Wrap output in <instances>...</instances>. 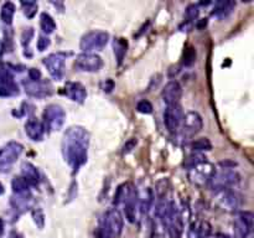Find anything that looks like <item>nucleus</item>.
<instances>
[{"label": "nucleus", "mask_w": 254, "mask_h": 238, "mask_svg": "<svg viewBox=\"0 0 254 238\" xmlns=\"http://www.w3.org/2000/svg\"><path fill=\"white\" fill-rule=\"evenodd\" d=\"M239 180H241V178L234 170H232V169H221L218 171H214L209 185L214 192L227 190V189L234 190V188L238 185Z\"/></svg>", "instance_id": "3"}, {"label": "nucleus", "mask_w": 254, "mask_h": 238, "mask_svg": "<svg viewBox=\"0 0 254 238\" xmlns=\"http://www.w3.org/2000/svg\"><path fill=\"white\" fill-rule=\"evenodd\" d=\"M124 206V213H126V218L130 223H134L136 221V211L139 207V193L134 189L126 201L123 202Z\"/></svg>", "instance_id": "19"}, {"label": "nucleus", "mask_w": 254, "mask_h": 238, "mask_svg": "<svg viewBox=\"0 0 254 238\" xmlns=\"http://www.w3.org/2000/svg\"><path fill=\"white\" fill-rule=\"evenodd\" d=\"M4 193V186L1 185V183H0V195H3Z\"/></svg>", "instance_id": "43"}, {"label": "nucleus", "mask_w": 254, "mask_h": 238, "mask_svg": "<svg viewBox=\"0 0 254 238\" xmlns=\"http://www.w3.org/2000/svg\"><path fill=\"white\" fill-rule=\"evenodd\" d=\"M43 127L50 132H57L62 129L66 122V112L58 104H48L42 113Z\"/></svg>", "instance_id": "7"}, {"label": "nucleus", "mask_w": 254, "mask_h": 238, "mask_svg": "<svg viewBox=\"0 0 254 238\" xmlns=\"http://www.w3.org/2000/svg\"><path fill=\"white\" fill-rule=\"evenodd\" d=\"M195 61H196V51H195V48H192V46H189V48L184 51V56H182V65L191 66Z\"/></svg>", "instance_id": "32"}, {"label": "nucleus", "mask_w": 254, "mask_h": 238, "mask_svg": "<svg viewBox=\"0 0 254 238\" xmlns=\"http://www.w3.org/2000/svg\"><path fill=\"white\" fill-rule=\"evenodd\" d=\"M24 146L18 142H9L0 149V173H8L23 154Z\"/></svg>", "instance_id": "6"}, {"label": "nucleus", "mask_w": 254, "mask_h": 238, "mask_svg": "<svg viewBox=\"0 0 254 238\" xmlns=\"http://www.w3.org/2000/svg\"><path fill=\"white\" fill-rule=\"evenodd\" d=\"M33 218L34 222L36 223L39 228H43V225H45V216H43V212L41 208H34L33 211Z\"/></svg>", "instance_id": "36"}, {"label": "nucleus", "mask_w": 254, "mask_h": 238, "mask_svg": "<svg viewBox=\"0 0 254 238\" xmlns=\"http://www.w3.org/2000/svg\"><path fill=\"white\" fill-rule=\"evenodd\" d=\"M124 220L118 208H111L102 220L101 227L97 231L98 238H119L123 232Z\"/></svg>", "instance_id": "2"}, {"label": "nucleus", "mask_w": 254, "mask_h": 238, "mask_svg": "<svg viewBox=\"0 0 254 238\" xmlns=\"http://www.w3.org/2000/svg\"><path fill=\"white\" fill-rule=\"evenodd\" d=\"M42 75H41L39 68H30L29 70V80L30 81H40Z\"/></svg>", "instance_id": "38"}, {"label": "nucleus", "mask_w": 254, "mask_h": 238, "mask_svg": "<svg viewBox=\"0 0 254 238\" xmlns=\"http://www.w3.org/2000/svg\"><path fill=\"white\" fill-rule=\"evenodd\" d=\"M102 66L103 60L96 53L82 52L75 60V68L82 72H98Z\"/></svg>", "instance_id": "10"}, {"label": "nucleus", "mask_w": 254, "mask_h": 238, "mask_svg": "<svg viewBox=\"0 0 254 238\" xmlns=\"http://www.w3.org/2000/svg\"><path fill=\"white\" fill-rule=\"evenodd\" d=\"M21 178L26 181V183L31 186H38L40 183V174L39 170L36 169L35 165H33L31 163H23L21 165Z\"/></svg>", "instance_id": "20"}, {"label": "nucleus", "mask_w": 254, "mask_h": 238, "mask_svg": "<svg viewBox=\"0 0 254 238\" xmlns=\"http://www.w3.org/2000/svg\"><path fill=\"white\" fill-rule=\"evenodd\" d=\"M19 88L18 85L14 82L13 77L0 78V97H11L18 95Z\"/></svg>", "instance_id": "22"}, {"label": "nucleus", "mask_w": 254, "mask_h": 238, "mask_svg": "<svg viewBox=\"0 0 254 238\" xmlns=\"http://www.w3.org/2000/svg\"><path fill=\"white\" fill-rule=\"evenodd\" d=\"M185 218L181 210L174 201H169L168 215H166V230L172 238H181L184 232Z\"/></svg>", "instance_id": "4"}, {"label": "nucleus", "mask_w": 254, "mask_h": 238, "mask_svg": "<svg viewBox=\"0 0 254 238\" xmlns=\"http://www.w3.org/2000/svg\"><path fill=\"white\" fill-rule=\"evenodd\" d=\"M153 104L149 102L148 99H141L140 102H138L136 104V110L141 114H151L153 113Z\"/></svg>", "instance_id": "34"}, {"label": "nucleus", "mask_w": 254, "mask_h": 238, "mask_svg": "<svg viewBox=\"0 0 254 238\" xmlns=\"http://www.w3.org/2000/svg\"><path fill=\"white\" fill-rule=\"evenodd\" d=\"M202 161H206V156L202 155V154L200 153H194L185 160L184 166L187 169H191L194 168V166H196L197 164L202 163Z\"/></svg>", "instance_id": "30"}, {"label": "nucleus", "mask_w": 254, "mask_h": 238, "mask_svg": "<svg viewBox=\"0 0 254 238\" xmlns=\"http://www.w3.org/2000/svg\"><path fill=\"white\" fill-rule=\"evenodd\" d=\"M24 90L26 95L35 98H46L52 95L53 87L48 81H24Z\"/></svg>", "instance_id": "12"}, {"label": "nucleus", "mask_w": 254, "mask_h": 238, "mask_svg": "<svg viewBox=\"0 0 254 238\" xmlns=\"http://www.w3.org/2000/svg\"><path fill=\"white\" fill-rule=\"evenodd\" d=\"M31 195H14L11 198V205L15 208L16 211H20V212H25L26 210L31 207Z\"/></svg>", "instance_id": "24"}, {"label": "nucleus", "mask_w": 254, "mask_h": 238, "mask_svg": "<svg viewBox=\"0 0 254 238\" xmlns=\"http://www.w3.org/2000/svg\"><path fill=\"white\" fill-rule=\"evenodd\" d=\"M1 53H3V44L0 43V56H1Z\"/></svg>", "instance_id": "44"}, {"label": "nucleus", "mask_w": 254, "mask_h": 238, "mask_svg": "<svg viewBox=\"0 0 254 238\" xmlns=\"http://www.w3.org/2000/svg\"><path fill=\"white\" fill-rule=\"evenodd\" d=\"M50 44H51V41L47 36H40L38 40V50L42 52V51H45L46 48H48Z\"/></svg>", "instance_id": "37"}, {"label": "nucleus", "mask_w": 254, "mask_h": 238, "mask_svg": "<svg viewBox=\"0 0 254 238\" xmlns=\"http://www.w3.org/2000/svg\"><path fill=\"white\" fill-rule=\"evenodd\" d=\"M204 128V121L202 117L197 112H189L184 114L181 121L180 129H182V133L186 137H194L201 132Z\"/></svg>", "instance_id": "14"}, {"label": "nucleus", "mask_w": 254, "mask_h": 238, "mask_svg": "<svg viewBox=\"0 0 254 238\" xmlns=\"http://www.w3.org/2000/svg\"><path fill=\"white\" fill-rule=\"evenodd\" d=\"M101 86H102V90H103L106 93L112 92V91L114 90V82L111 80V78H108V80H106L104 82H102Z\"/></svg>", "instance_id": "40"}, {"label": "nucleus", "mask_w": 254, "mask_h": 238, "mask_svg": "<svg viewBox=\"0 0 254 238\" xmlns=\"http://www.w3.org/2000/svg\"><path fill=\"white\" fill-rule=\"evenodd\" d=\"M109 35L108 33L102 30H93L89 33L85 34L81 39L80 48L83 52L93 53L94 51H101L102 48H106L108 44Z\"/></svg>", "instance_id": "5"}, {"label": "nucleus", "mask_w": 254, "mask_h": 238, "mask_svg": "<svg viewBox=\"0 0 254 238\" xmlns=\"http://www.w3.org/2000/svg\"><path fill=\"white\" fill-rule=\"evenodd\" d=\"M10 238H21L20 236L18 235V233H15V232H13L11 233V236H10Z\"/></svg>", "instance_id": "42"}, {"label": "nucleus", "mask_w": 254, "mask_h": 238, "mask_svg": "<svg viewBox=\"0 0 254 238\" xmlns=\"http://www.w3.org/2000/svg\"><path fill=\"white\" fill-rule=\"evenodd\" d=\"M21 8H23L26 18L31 19L35 16L36 11H38V3H35V1H21Z\"/></svg>", "instance_id": "31"}, {"label": "nucleus", "mask_w": 254, "mask_h": 238, "mask_svg": "<svg viewBox=\"0 0 254 238\" xmlns=\"http://www.w3.org/2000/svg\"><path fill=\"white\" fill-rule=\"evenodd\" d=\"M15 5H14L13 3H10V1H6V3L3 4V6H1V11H0V18H1V20H3L4 24H6V25H10L11 23H13V19H14V15H15Z\"/></svg>", "instance_id": "27"}, {"label": "nucleus", "mask_w": 254, "mask_h": 238, "mask_svg": "<svg viewBox=\"0 0 254 238\" xmlns=\"http://www.w3.org/2000/svg\"><path fill=\"white\" fill-rule=\"evenodd\" d=\"M191 148L196 153H200V151H210L212 150V144L209 138H200L192 142Z\"/></svg>", "instance_id": "29"}, {"label": "nucleus", "mask_w": 254, "mask_h": 238, "mask_svg": "<svg viewBox=\"0 0 254 238\" xmlns=\"http://www.w3.org/2000/svg\"><path fill=\"white\" fill-rule=\"evenodd\" d=\"M234 8H236V1H231V0L217 1L212 10V15L216 16L217 19H226L233 13Z\"/></svg>", "instance_id": "21"}, {"label": "nucleus", "mask_w": 254, "mask_h": 238, "mask_svg": "<svg viewBox=\"0 0 254 238\" xmlns=\"http://www.w3.org/2000/svg\"><path fill=\"white\" fill-rule=\"evenodd\" d=\"M65 95L70 98L71 100L77 103H83L87 98V90L86 87L80 82H67L63 88Z\"/></svg>", "instance_id": "18"}, {"label": "nucleus", "mask_w": 254, "mask_h": 238, "mask_svg": "<svg viewBox=\"0 0 254 238\" xmlns=\"http://www.w3.org/2000/svg\"><path fill=\"white\" fill-rule=\"evenodd\" d=\"M134 190V186L131 184L126 183L122 184L121 186H118L116 191V195H114V200H113V205L118 206V205H123V202L126 201V198L128 197L129 193Z\"/></svg>", "instance_id": "25"}, {"label": "nucleus", "mask_w": 254, "mask_h": 238, "mask_svg": "<svg viewBox=\"0 0 254 238\" xmlns=\"http://www.w3.org/2000/svg\"><path fill=\"white\" fill-rule=\"evenodd\" d=\"M34 35H35V33H34L33 28H28L23 31V34H21V44H23L24 48H29Z\"/></svg>", "instance_id": "35"}, {"label": "nucleus", "mask_w": 254, "mask_h": 238, "mask_svg": "<svg viewBox=\"0 0 254 238\" xmlns=\"http://www.w3.org/2000/svg\"><path fill=\"white\" fill-rule=\"evenodd\" d=\"M4 231H5V223H4L3 218H0V237L4 235Z\"/></svg>", "instance_id": "41"}, {"label": "nucleus", "mask_w": 254, "mask_h": 238, "mask_svg": "<svg viewBox=\"0 0 254 238\" xmlns=\"http://www.w3.org/2000/svg\"><path fill=\"white\" fill-rule=\"evenodd\" d=\"M181 95H182V87L177 81H170L169 83H166L163 92H161V98H163L166 107H169V105L180 104Z\"/></svg>", "instance_id": "16"}, {"label": "nucleus", "mask_w": 254, "mask_h": 238, "mask_svg": "<svg viewBox=\"0 0 254 238\" xmlns=\"http://www.w3.org/2000/svg\"><path fill=\"white\" fill-rule=\"evenodd\" d=\"M113 50L117 62H118V65H121V63L123 62L124 57H126L127 50H128V41H127V39H116V40L113 41Z\"/></svg>", "instance_id": "23"}, {"label": "nucleus", "mask_w": 254, "mask_h": 238, "mask_svg": "<svg viewBox=\"0 0 254 238\" xmlns=\"http://www.w3.org/2000/svg\"><path fill=\"white\" fill-rule=\"evenodd\" d=\"M40 26L41 30L45 34H52L56 30V23L52 16L47 13H42L40 15Z\"/></svg>", "instance_id": "28"}, {"label": "nucleus", "mask_w": 254, "mask_h": 238, "mask_svg": "<svg viewBox=\"0 0 254 238\" xmlns=\"http://www.w3.org/2000/svg\"><path fill=\"white\" fill-rule=\"evenodd\" d=\"M214 171H216V169L211 163H209L207 160L202 161L194 168L189 169V179L194 185L202 188L205 185H209Z\"/></svg>", "instance_id": "8"}, {"label": "nucleus", "mask_w": 254, "mask_h": 238, "mask_svg": "<svg viewBox=\"0 0 254 238\" xmlns=\"http://www.w3.org/2000/svg\"><path fill=\"white\" fill-rule=\"evenodd\" d=\"M182 117H184V113H182L180 104L166 107L165 112H164V123H165L166 129L172 134L176 133L181 126Z\"/></svg>", "instance_id": "15"}, {"label": "nucleus", "mask_w": 254, "mask_h": 238, "mask_svg": "<svg viewBox=\"0 0 254 238\" xmlns=\"http://www.w3.org/2000/svg\"><path fill=\"white\" fill-rule=\"evenodd\" d=\"M11 189L14 195H31L30 185L21 176H15L11 181Z\"/></svg>", "instance_id": "26"}, {"label": "nucleus", "mask_w": 254, "mask_h": 238, "mask_svg": "<svg viewBox=\"0 0 254 238\" xmlns=\"http://www.w3.org/2000/svg\"><path fill=\"white\" fill-rule=\"evenodd\" d=\"M216 198L219 207L227 212H234L241 206V198H239L238 193L232 189L217 191Z\"/></svg>", "instance_id": "13"}, {"label": "nucleus", "mask_w": 254, "mask_h": 238, "mask_svg": "<svg viewBox=\"0 0 254 238\" xmlns=\"http://www.w3.org/2000/svg\"><path fill=\"white\" fill-rule=\"evenodd\" d=\"M200 8L197 4H191L186 8L185 11V16H186V23H192L194 20H196L197 16H199Z\"/></svg>", "instance_id": "33"}, {"label": "nucleus", "mask_w": 254, "mask_h": 238, "mask_svg": "<svg viewBox=\"0 0 254 238\" xmlns=\"http://www.w3.org/2000/svg\"><path fill=\"white\" fill-rule=\"evenodd\" d=\"M254 215L251 211H241L233 221V231L236 238H248L253 232Z\"/></svg>", "instance_id": "9"}, {"label": "nucleus", "mask_w": 254, "mask_h": 238, "mask_svg": "<svg viewBox=\"0 0 254 238\" xmlns=\"http://www.w3.org/2000/svg\"><path fill=\"white\" fill-rule=\"evenodd\" d=\"M45 127L38 118L30 117L25 123V133L33 142H41L45 136Z\"/></svg>", "instance_id": "17"}, {"label": "nucleus", "mask_w": 254, "mask_h": 238, "mask_svg": "<svg viewBox=\"0 0 254 238\" xmlns=\"http://www.w3.org/2000/svg\"><path fill=\"white\" fill-rule=\"evenodd\" d=\"M42 62L53 80H62L65 75V56L62 53H51L43 58Z\"/></svg>", "instance_id": "11"}, {"label": "nucleus", "mask_w": 254, "mask_h": 238, "mask_svg": "<svg viewBox=\"0 0 254 238\" xmlns=\"http://www.w3.org/2000/svg\"><path fill=\"white\" fill-rule=\"evenodd\" d=\"M89 133L81 126L70 127L62 138V154L73 173L87 163Z\"/></svg>", "instance_id": "1"}, {"label": "nucleus", "mask_w": 254, "mask_h": 238, "mask_svg": "<svg viewBox=\"0 0 254 238\" xmlns=\"http://www.w3.org/2000/svg\"><path fill=\"white\" fill-rule=\"evenodd\" d=\"M136 143H138V142H136V139H130V141L127 142V143L124 144V146H123V154L130 153V151L133 150L134 148H135Z\"/></svg>", "instance_id": "39"}]
</instances>
